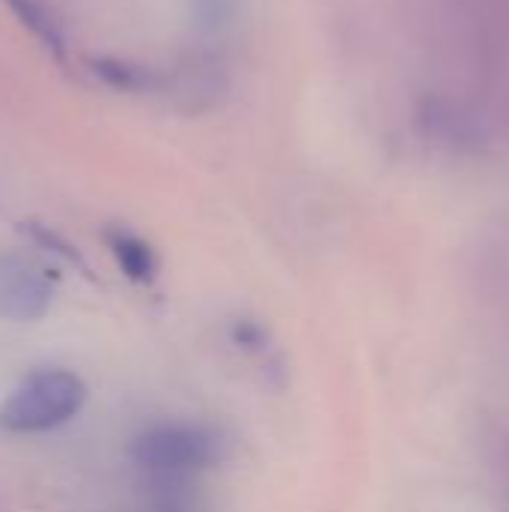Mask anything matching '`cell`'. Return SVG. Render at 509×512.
Returning a JSON list of instances; mask_svg holds the SVG:
<instances>
[{
	"instance_id": "1",
	"label": "cell",
	"mask_w": 509,
	"mask_h": 512,
	"mask_svg": "<svg viewBox=\"0 0 509 512\" xmlns=\"http://www.w3.org/2000/svg\"><path fill=\"white\" fill-rule=\"evenodd\" d=\"M87 399L81 378L63 369H42L21 381L0 405V429L12 435H39L69 423Z\"/></svg>"
},
{
	"instance_id": "2",
	"label": "cell",
	"mask_w": 509,
	"mask_h": 512,
	"mask_svg": "<svg viewBox=\"0 0 509 512\" xmlns=\"http://www.w3.org/2000/svg\"><path fill=\"white\" fill-rule=\"evenodd\" d=\"M135 459L162 474H183L195 468H207L219 459V438L201 426H156L135 441Z\"/></svg>"
},
{
	"instance_id": "3",
	"label": "cell",
	"mask_w": 509,
	"mask_h": 512,
	"mask_svg": "<svg viewBox=\"0 0 509 512\" xmlns=\"http://www.w3.org/2000/svg\"><path fill=\"white\" fill-rule=\"evenodd\" d=\"M51 303V285L24 258H0V315L12 321H33Z\"/></svg>"
},
{
	"instance_id": "4",
	"label": "cell",
	"mask_w": 509,
	"mask_h": 512,
	"mask_svg": "<svg viewBox=\"0 0 509 512\" xmlns=\"http://www.w3.org/2000/svg\"><path fill=\"white\" fill-rule=\"evenodd\" d=\"M114 252H117L123 270H126L132 279H150V276H153V255H150V249H147L141 240H135V237H129V234H120V237L114 240Z\"/></svg>"
}]
</instances>
